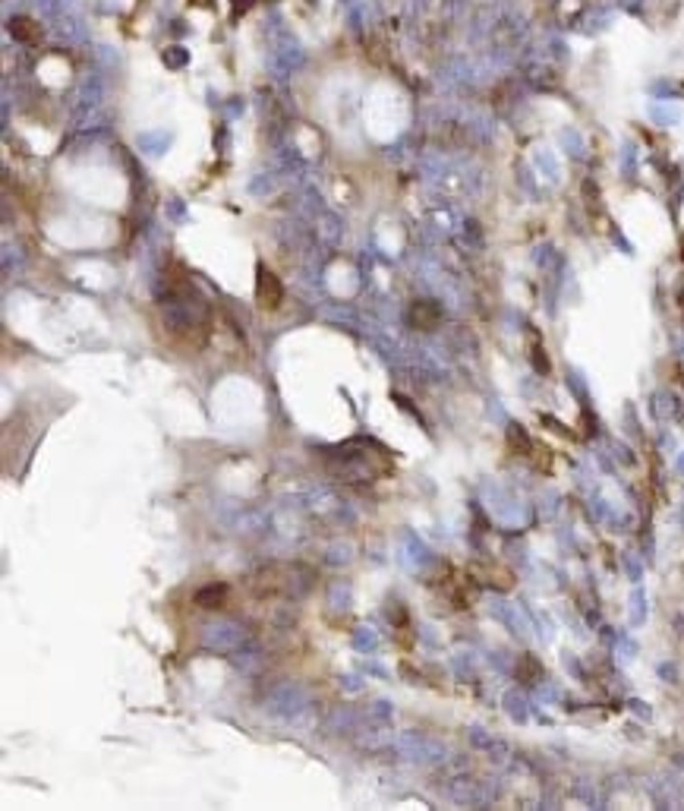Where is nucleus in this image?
Segmentation results:
<instances>
[{
    "label": "nucleus",
    "mask_w": 684,
    "mask_h": 811,
    "mask_svg": "<svg viewBox=\"0 0 684 811\" xmlns=\"http://www.w3.org/2000/svg\"><path fill=\"white\" fill-rule=\"evenodd\" d=\"M438 319H442V310H438L432 300H416L413 304V310H410V322L416 328H436L438 325Z\"/></svg>",
    "instance_id": "2"
},
{
    "label": "nucleus",
    "mask_w": 684,
    "mask_h": 811,
    "mask_svg": "<svg viewBox=\"0 0 684 811\" xmlns=\"http://www.w3.org/2000/svg\"><path fill=\"white\" fill-rule=\"evenodd\" d=\"M256 300H259V306H265V310H278L281 300H284L281 281L274 278V272H268L265 266H259V272H256Z\"/></svg>",
    "instance_id": "1"
},
{
    "label": "nucleus",
    "mask_w": 684,
    "mask_h": 811,
    "mask_svg": "<svg viewBox=\"0 0 684 811\" xmlns=\"http://www.w3.org/2000/svg\"><path fill=\"white\" fill-rule=\"evenodd\" d=\"M10 32H13L16 41H25V45H35L41 38V25L35 19H29V16H13L10 19Z\"/></svg>",
    "instance_id": "3"
}]
</instances>
